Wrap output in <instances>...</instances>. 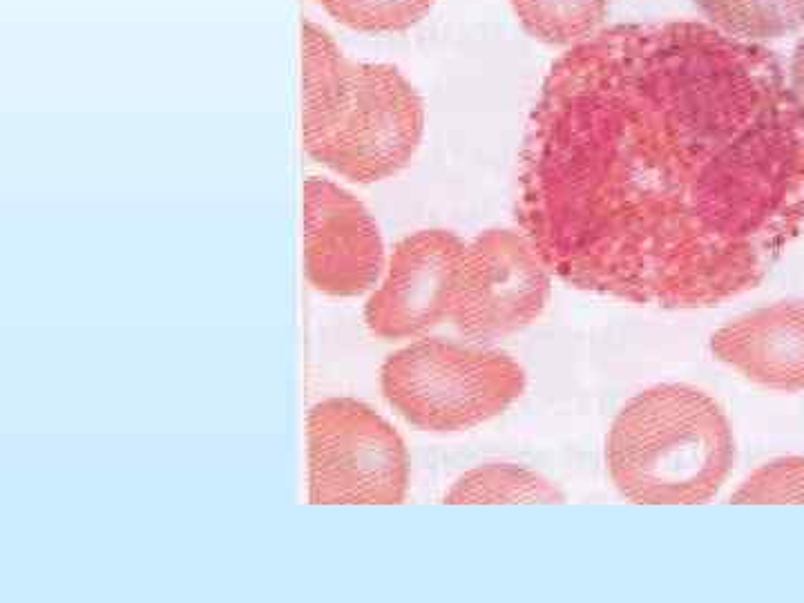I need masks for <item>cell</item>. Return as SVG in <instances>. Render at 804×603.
<instances>
[{
	"label": "cell",
	"mask_w": 804,
	"mask_h": 603,
	"mask_svg": "<svg viewBox=\"0 0 804 603\" xmlns=\"http://www.w3.org/2000/svg\"><path fill=\"white\" fill-rule=\"evenodd\" d=\"M713 356L755 385L804 391V300L744 313L713 333Z\"/></svg>",
	"instance_id": "obj_9"
},
{
	"label": "cell",
	"mask_w": 804,
	"mask_h": 603,
	"mask_svg": "<svg viewBox=\"0 0 804 603\" xmlns=\"http://www.w3.org/2000/svg\"><path fill=\"white\" fill-rule=\"evenodd\" d=\"M731 503H804V458L789 456L762 465L731 496Z\"/></svg>",
	"instance_id": "obj_14"
},
{
	"label": "cell",
	"mask_w": 804,
	"mask_h": 603,
	"mask_svg": "<svg viewBox=\"0 0 804 603\" xmlns=\"http://www.w3.org/2000/svg\"><path fill=\"white\" fill-rule=\"evenodd\" d=\"M465 248L461 237L443 228L400 239L391 251L385 280L365 306L371 335L418 338L452 315Z\"/></svg>",
	"instance_id": "obj_7"
},
{
	"label": "cell",
	"mask_w": 804,
	"mask_h": 603,
	"mask_svg": "<svg viewBox=\"0 0 804 603\" xmlns=\"http://www.w3.org/2000/svg\"><path fill=\"white\" fill-rule=\"evenodd\" d=\"M550 266L523 233L492 228L465 248L449 318L467 338L499 340L532 324L550 298Z\"/></svg>",
	"instance_id": "obj_6"
},
{
	"label": "cell",
	"mask_w": 804,
	"mask_h": 603,
	"mask_svg": "<svg viewBox=\"0 0 804 603\" xmlns=\"http://www.w3.org/2000/svg\"><path fill=\"white\" fill-rule=\"evenodd\" d=\"M606 461L621 496L639 505H695L720 492L735 461L729 418L691 385H655L610 427Z\"/></svg>",
	"instance_id": "obj_3"
},
{
	"label": "cell",
	"mask_w": 804,
	"mask_h": 603,
	"mask_svg": "<svg viewBox=\"0 0 804 603\" xmlns=\"http://www.w3.org/2000/svg\"><path fill=\"white\" fill-rule=\"evenodd\" d=\"M449 505L492 503H563V494L548 478L528 467L494 463L463 474L445 494Z\"/></svg>",
	"instance_id": "obj_11"
},
{
	"label": "cell",
	"mask_w": 804,
	"mask_h": 603,
	"mask_svg": "<svg viewBox=\"0 0 804 603\" xmlns=\"http://www.w3.org/2000/svg\"><path fill=\"white\" fill-rule=\"evenodd\" d=\"M385 268L376 219L358 197L329 179L304 181V273L320 293L353 298Z\"/></svg>",
	"instance_id": "obj_8"
},
{
	"label": "cell",
	"mask_w": 804,
	"mask_h": 603,
	"mask_svg": "<svg viewBox=\"0 0 804 603\" xmlns=\"http://www.w3.org/2000/svg\"><path fill=\"white\" fill-rule=\"evenodd\" d=\"M610 0H512L523 30L548 45H577L597 32Z\"/></svg>",
	"instance_id": "obj_12"
},
{
	"label": "cell",
	"mask_w": 804,
	"mask_h": 603,
	"mask_svg": "<svg viewBox=\"0 0 804 603\" xmlns=\"http://www.w3.org/2000/svg\"><path fill=\"white\" fill-rule=\"evenodd\" d=\"M335 21L367 34L407 32L432 12L436 0H318Z\"/></svg>",
	"instance_id": "obj_13"
},
{
	"label": "cell",
	"mask_w": 804,
	"mask_h": 603,
	"mask_svg": "<svg viewBox=\"0 0 804 603\" xmlns=\"http://www.w3.org/2000/svg\"><path fill=\"white\" fill-rule=\"evenodd\" d=\"M516 222L579 291L702 309L755 289L804 226V108L778 56L697 21L572 45L530 114Z\"/></svg>",
	"instance_id": "obj_1"
},
{
	"label": "cell",
	"mask_w": 804,
	"mask_h": 603,
	"mask_svg": "<svg viewBox=\"0 0 804 603\" xmlns=\"http://www.w3.org/2000/svg\"><path fill=\"white\" fill-rule=\"evenodd\" d=\"M425 105L396 65L358 63L302 23V146L353 184L398 175L416 155Z\"/></svg>",
	"instance_id": "obj_2"
},
{
	"label": "cell",
	"mask_w": 804,
	"mask_h": 603,
	"mask_svg": "<svg viewBox=\"0 0 804 603\" xmlns=\"http://www.w3.org/2000/svg\"><path fill=\"white\" fill-rule=\"evenodd\" d=\"M311 505H398L409 485L400 434L356 398H327L306 418Z\"/></svg>",
	"instance_id": "obj_5"
},
{
	"label": "cell",
	"mask_w": 804,
	"mask_h": 603,
	"mask_svg": "<svg viewBox=\"0 0 804 603\" xmlns=\"http://www.w3.org/2000/svg\"><path fill=\"white\" fill-rule=\"evenodd\" d=\"M711 27L746 43L796 34L804 27V0H695Z\"/></svg>",
	"instance_id": "obj_10"
},
{
	"label": "cell",
	"mask_w": 804,
	"mask_h": 603,
	"mask_svg": "<svg viewBox=\"0 0 804 603\" xmlns=\"http://www.w3.org/2000/svg\"><path fill=\"white\" fill-rule=\"evenodd\" d=\"M789 76H791V81H789L791 88H793V92H796V97L800 99L802 108H804V38L798 43L796 52H793V56H791Z\"/></svg>",
	"instance_id": "obj_15"
},
{
	"label": "cell",
	"mask_w": 804,
	"mask_h": 603,
	"mask_svg": "<svg viewBox=\"0 0 804 603\" xmlns=\"http://www.w3.org/2000/svg\"><path fill=\"white\" fill-rule=\"evenodd\" d=\"M528 385L503 351L425 338L396 351L380 369V387L396 414L425 432H461L496 418Z\"/></svg>",
	"instance_id": "obj_4"
}]
</instances>
